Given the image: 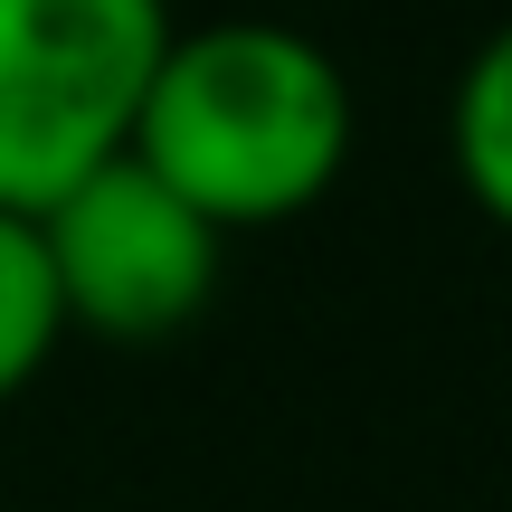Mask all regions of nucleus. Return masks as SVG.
<instances>
[{"mask_svg": "<svg viewBox=\"0 0 512 512\" xmlns=\"http://www.w3.org/2000/svg\"><path fill=\"white\" fill-rule=\"evenodd\" d=\"M133 162L209 228H285L351 162V76L285 19L171 29L133 105Z\"/></svg>", "mask_w": 512, "mask_h": 512, "instance_id": "nucleus-1", "label": "nucleus"}, {"mask_svg": "<svg viewBox=\"0 0 512 512\" xmlns=\"http://www.w3.org/2000/svg\"><path fill=\"white\" fill-rule=\"evenodd\" d=\"M171 38L162 0H0V209L38 219L57 190L133 143V105Z\"/></svg>", "mask_w": 512, "mask_h": 512, "instance_id": "nucleus-2", "label": "nucleus"}, {"mask_svg": "<svg viewBox=\"0 0 512 512\" xmlns=\"http://www.w3.org/2000/svg\"><path fill=\"white\" fill-rule=\"evenodd\" d=\"M219 228L190 200H171L133 152H114L105 171H86L76 190H57L38 209V256L67 332L95 342H171L209 313L219 294Z\"/></svg>", "mask_w": 512, "mask_h": 512, "instance_id": "nucleus-3", "label": "nucleus"}, {"mask_svg": "<svg viewBox=\"0 0 512 512\" xmlns=\"http://www.w3.org/2000/svg\"><path fill=\"white\" fill-rule=\"evenodd\" d=\"M446 152H456L465 200L494 228H512V19L465 57L456 105H446Z\"/></svg>", "mask_w": 512, "mask_h": 512, "instance_id": "nucleus-4", "label": "nucleus"}, {"mask_svg": "<svg viewBox=\"0 0 512 512\" xmlns=\"http://www.w3.org/2000/svg\"><path fill=\"white\" fill-rule=\"evenodd\" d=\"M57 342H67V313H57L48 256H38V219L0 209V408L57 361Z\"/></svg>", "mask_w": 512, "mask_h": 512, "instance_id": "nucleus-5", "label": "nucleus"}]
</instances>
